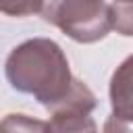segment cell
Returning a JSON list of instances; mask_svg holds the SVG:
<instances>
[{
	"label": "cell",
	"mask_w": 133,
	"mask_h": 133,
	"mask_svg": "<svg viewBox=\"0 0 133 133\" xmlns=\"http://www.w3.org/2000/svg\"><path fill=\"white\" fill-rule=\"evenodd\" d=\"M50 133H100L91 116H50Z\"/></svg>",
	"instance_id": "cell-5"
},
{
	"label": "cell",
	"mask_w": 133,
	"mask_h": 133,
	"mask_svg": "<svg viewBox=\"0 0 133 133\" xmlns=\"http://www.w3.org/2000/svg\"><path fill=\"white\" fill-rule=\"evenodd\" d=\"M44 0H0V12L8 17H31L42 10Z\"/></svg>",
	"instance_id": "cell-6"
},
{
	"label": "cell",
	"mask_w": 133,
	"mask_h": 133,
	"mask_svg": "<svg viewBox=\"0 0 133 133\" xmlns=\"http://www.w3.org/2000/svg\"><path fill=\"white\" fill-rule=\"evenodd\" d=\"M114 2H131L133 4V0H114Z\"/></svg>",
	"instance_id": "cell-7"
},
{
	"label": "cell",
	"mask_w": 133,
	"mask_h": 133,
	"mask_svg": "<svg viewBox=\"0 0 133 133\" xmlns=\"http://www.w3.org/2000/svg\"><path fill=\"white\" fill-rule=\"evenodd\" d=\"M0 133H50V125L48 121L12 112L0 121Z\"/></svg>",
	"instance_id": "cell-4"
},
{
	"label": "cell",
	"mask_w": 133,
	"mask_h": 133,
	"mask_svg": "<svg viewBox=\"0 0 133 133\" xmlns=\"http://www.w3.org/2000/svg\"><path fill=\"white\" fill-rule=\"evenodd\" d=\"M4 73L12 89L33 96L48 110L69 94L75 79L66 54L50 37H31L12 48Z\"/></svg>",
	"instance_id": "cell-1"
},
{
	"label": "cell",
	"mask_w": 133,
	"mask_h": 133,
	"mask_svg": "<svg viewBox=\"0 0 133 133\" xmlns=\"http://www.w3.org/2000/svg\"><path fill=\"white\" fill-rule=\"evenodd\" d=\"M39 15L79 44L100 42L114 29L112 6L106 0H44Z\"/></svg>",
	"instance_id": "cell-2"
},
{
	"label": "cell",
	"mask_w": 133,
	"mask_h": 133,
	"mask_svg": "<svg viewBox=\"0 0 133 133\" xmlns=\"http://www.w3.org/2000/svg\"><path fill=\"white\" fill-rule=\"evenodd\" d=\"M110 104L114 118L131 123V56L123 60L110 79Z\"/></svg>",
	"instance_id": "cell-3"
}]
</instances>
